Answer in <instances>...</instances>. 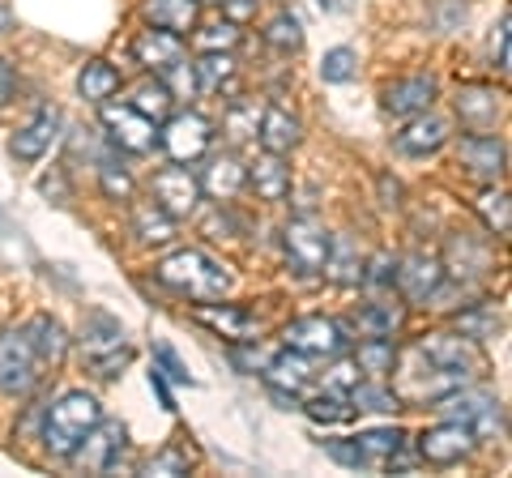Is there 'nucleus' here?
Returning a JSON list of instances; mask_svg holds the SVG:
<instances>
[{"instance_id":"58","label":"nucleus","mask_w":512,"mask_h":478,"mask_svg":"<svg viewBox=\"0 0 512 478\" xmlns=\"http://www.w3.org/2000/svg\"><path fill=\"white\" fill-rule=\"evenodd\" d=\"M0 227H5V218H0Z\"/></svg>"},{"instance_id":"18","label":"nucleus","mask_w":512,"mask_h":478,"mask_svg":"<svg viewBox=\"0 0 512 478\" xmlns=\"http://www.w3.org/2000/svg\"><path fill=\"white\" fill-rule=\"evenodd\" d=\"M500 111H504L500 94L487 90V86H461V90H457V116H461V124H466V129H474V133L495 129Z\"/></svg>"},{"instance_id":"23","label":"nucleus","mask_w":512,"mask_h":478,"mask_svg":"<svg viewBox=\"0 0 512 478\" xmlns=\"http://www.w3.org/2000/svg\"><path fill=\"white\" fill-rule=\"evenodd\" d=\"M56 111H39L35 120L26 124V129H18L13 133V141H9V154L13 158H22V163H35V158H43L47 154V146L56 141Z\"/></svg>"},{"instance_id":"30","label":"nucleus","mask_w":512,"mask_h":478,"mask_svg":"<svg viewBox=\"0 0 512 478\" xmlns=\"http://www.w3.org/2000/svg\"><path fill=\"white\" fill-rule=\"evenodd\" d=\"M133 231L146 239V244H167V239H175V218L158 201H141L133 210Z\"/></svg>"},{"instance_id":"12","label":"nucleus","mask_w":512,"mask_h":478,"mask_svg":"<svg viewBox=\"0 0 512 478\" xmlns=\"http://www.w3.org/2000/svg\"><path fill=\"white\" fill-rule=\"evenodd\" d=\"M440 402H444L440 410H448L453 419H461L474 436H491V432H500V427H504V410L487 393H461V389H453L448 397H440Z\"/></svg>"},{"instance_id":"56","label":"nucleus","mask_w":512,"mask_h":478,"mask_svg":"<svg viewBox=\"0 0 512 478\" xmlns=\"http://www.w3.org/2000/svg\"><path fill=\"white\" fill-rule=\"evenodd\" d=\"M316 5L325 9V13H342V9H350V5H355V0H316Z\"/></svg>"},{"instance_id":"40","label":"nucleus","mask_w":512,"mask_h":478,"mask_svg":"<svg viewBox=\"0 0 512 478\" xmlns=\"http://www.w3.org/2000/svg\"><path fill=\"white\" fill-rule=\"evenodd\" d=\"M303 410H308V419H316V423H346L350 414H355V406H346V397H338V393H320Z\"/></svg>"},{"instance_id":"29","label":"nucleus","mask_w":512,"mask_h":478,"mask_svg":"<svg viewBox=\"0 0 512 478\" xmlns=\"http://www.w3.org/2000/svg\"><path fill=\"white\" fill-rule=\"evenodd\" d=\"M244 175H248V171H244V163H239L235 154H218L214 163L205 167V184H201V188H210L214 197L227 201V197H235L239 188H244Z\"/></svg>"},{"instance_id":"14","label":"nucleus","mask_w":512,"mask_h":478,"mask_svg":"<svg viewBox=\"0 0 512 478\" xmlns=\"http://www.w3.org/2000/svg\"><path fill=\"white\" fill-rule=\"evenodd\" d=\"M124 427L120 423H94L90 427V436L77 444L73 449V457H77V466H86L90 474H103V470H111L120 461V453H124Z\"/></svg>"},{"instance_id":"11","label":"nucleus","mask_w":512,"mask_h":478,"mask_svg":"<svg viewBox=\"0 0 512 478\" xmlns=\"http://www.w3.org/2000/svg\"><path fill=\"white\" fill-rule=\"evenodd\" d=\"M457 163L466 167V175H474V180L495 184L508 167V146L500 137L470 133V137H461V146H457Z\"/></svg>"},{"instance_id":"24","label":"nucleus","mask_w":512,"mask_h":478,"mask_svg":"<svg viewBox=\"0 0 512 478\" xmlns=\"http://www.w3.org/2000/svg\"><path fill=\"white\" fill-rule=\"evenodd\" d=\"M141 18L158 30L184 35V30L197 26V0H146V5H141Z\"/></svg>"},{"instance_id":"6","label":"nucleus","mask_w":512,"mask_h":478,"mask_svg":"<svg viewBox=\"0 0 512 478\" xmlns=\"http://www.w3.org/2000/svg\"><path fill=\"white\" fill-rule=\"evenodd\" d=\"M282 248H286V261H291L295 274H303V278L325 274V257H329V231L320 227L316 218H295L291 227L282 231Z\"/></svg>"},{"instance_id":"4","label":"nucleus","mask_w":512,"mask_h":478,"mask_svg":"<svg viewBox=\"0 0 512 478\" xmlns=\"http://www.w3.org/2000/svg\"><path fill=\"white\" fill-rule=\"evenodd\" d=\"M39 368H43V359H39V350H35V342H30L26 329L0 333V393H9V397L30 393L43 376Z\"/></svg>"},{"instance_id":"47","label":"nucleus","mask_w":512,"mask_h":478,"mask_svg":"<svg viewBox=\"0 0 512 478\" xmlns=\"http://www.w3.org/2000/svg\"><path fill=\"white\" fill-rule=\"evenodd\" d=\"M99 171H103V188H107V197H128V193H133V180H128V175H124L120 167L103 163Z\"/></svg>"},{"instance_id":"22","label":"nucleus","mask_w":512,"mask_h":478,"mask_svg":"<svg viewBox=\"0 0 512 478\" xmlns=\"http://www.w3.org/2000/svg\"><path fill=\"white\" fill-rule=\"evenodd\" d=\"M248 175H244V180L256 188V197H261V201H282L286 193H291V167H286L282 163V154H261V158H256V163L252 167H244Z\"/></svg>"},{"instance_id":"1","label":"nucleus","mask_w":512,"mask_h":478,"mask_svg":"<svg viewBox=\"0 0 512 478\" xmlns=\"http://www.w3.org/2000/svg\"><path fill=\"white\" fill-rule=\"evenodd\" d=\"M158 282L180 291L188 299H222L231 291V274L227 265H218L214 257H205L197 248H184L158 265Z\"/></svg>"},{"instance_id":"50","label":"nucleus","mask_w":512,"mask_h":478,"mask_svg":"<svg viewBox=\"0 0 512 478\" xmlns=\"http://www.w3.org/2000/svg\"><path fill=\"white\" fill-rule=\"evenodd\" d=\"M491 56H495V69L508 73V13L500 18V30H495V39H491Z\"/></svg>"},{"instance_id":"48","label":"nucleus","mask_w":512,"mask_h":478,"mask_svg":"<svg viewBox=\"0 0 512 478\" xmlns=\"http://www.w3.org/2000/svg\"><path fill=\"white\" fill-rule=\"evenodd\" d=\"M227 133H231L235 141H248V137H256V116H248L244 107H235L231 116H227Z\"/></svg>"},{"instance_id":"13","label":"nucleus","mask_w":512,"mask_h":478,"mask_svg":"<svg viewBox=\"0 0 512 478\" xmlns=\"http://www.w3.org/2000/svg\"><path fill=\"white\" fill-rule=\"evenodd\" d=\"M444 278H448L444 274V261L431 257V252H410L406 261H397V274H393L397 291H402L410 304H427L431 291H436Z\"/></svg>"},{"instance_id":"8","label":"nucleus","mask_w":512,"mask_h":478,"mask_svg":"<svg viewBox=\"0 0 512 478\" xmlns=\"http://www.w3.org/2000/svg\"><path fill=\"white\" fill-rule=\"evenodd\" d=\"M282 342L286 350H299V355H338L346 338L338 321H329V316H299V321L282 329Z\"/></svg>"},{"instance_id":"26","label":"nucleus","mask_w":512,"mask_h":478,"mask_svg":"<svg viewBox=\"0 0 512 478\" xmlns=\"http://www.w3.org/2000/svg\"><path fill=\"white\" fill-rule=\"evenodd\" d=\"M265 376L274 389L299 393V389L312 385V363H308V355H299V350H282V355H274L265 363Z\"/></svg>"},{"instance_id":"49","label":"nucleus","mask_w":512,"mask_h":478,"mask_svg":"<svg viewBox=\"0 0 512 478\" xmlns=\"http://www.w3.org/2000/svg\"><path fill=\"white\" fill-rule=\"evenodd\" d=\"M355 385H359V368H355V359L338 363V368H333V376H329V393H342V389H355Z\"/></svg>"},{"instance_id":"9","label":"nucleus","mask_w":512,"mask_h":478,"mask_svg":"<svg viewBox=\"0 0 512 478\" xmlns=\"http://www.w3.org/2000/svg\"><path fill=\"white\" fill-rule=\"evenodd\" d=\"M103 124L111 129V141L128 154H146L154 146V120L141 116L133 103H103Z\"/></svg>"},{"instance_id":"10","label":"nucleus","mask_w":512,"mask_h":478,"mask_svg":"<svg viewBox=\"0 0 512 478\" xmlns=\"http://www.w3.org/2000/svg\"><path fill=\"white\" fill-rule=\"evenodd\" d=\"M150 193H154V201L163 205V210L171 214V218H184V214H192L197 210V201H201V180L192 175L188 167H163L150 180Z\"/></svg>"},{"instance_id":"3","label":"nucleus","mask_w":512,"mask_h":478,"mask_svg":"<svg viewBox=\"0 0 512 478\" xmlns=\"http://www.w3.org/2000/svg\"><path fill=\"white\" fill-rule=\"evenodd\" d=\"M82 355H86L94 376H103V380L120 376V368L133 359V350L124 346V325L116 321V316H107V312H90L86 316V325H82Z\"/></svg>"},{"instance_id":"55","label":"nucleus","mask_w":512,"mask_h":478,"mask_svg":"<svg viewBox=\"0 0 512 478\" xmlns=\"http://www.w3.org/2000/svg\"><path fill=\"white\" fill-rule=\"evenodd\" d=\"M13 86H18V82H13V69L5 65V60H0V107L13 99Z\"/></svg>"},{"instance_id":"45","label":"nucleus","mask_w":512,"mask_h":478,"mask_svg":"<svg viewBox=\"0 0 512 478\" xmlns=\"http://www.w3.org/2000/svg\"><path fill=\"white\" fill-rule=\"evenodd\" d=\"M146 474H188V453H180V449H163L158 457H150Z\"/></svg>"},{"instance_id":"51","label":"nucleus","mask_w":512,"mask_h":478,"mask_svg":"<svg viewBox=\"0 0 512 478\" xmlns=\"http://www.w3.org/2000/svg\"><path fill=\"white\" fill-rule=\"evenodd\" d=\"M256 5L261 0H222V13H227V22H248V18H256Z\"/></svg>"},{"instance_id":"38","label":"nucleus","mask_w":512,"mask_h":478,"mask_svg":"<svg viewBox=\"0 0 512 478\" xmlns=\"http://www.w3.org/2000/svg\"><path fill=\"white\" fill-rule=\"evenodd\" d=\"M474 205H478V218L487 222V231H491V235H500V239H508V231H512L508 193H483V197H478Z\"/></svg>"},{"instance_id":"46","label":"nucleus","mask_w":512,"mask_h":478,"mask_svg":"<svg viewBox=\"0 0 512 478\" xmlns=\"http://www.w3.org/2000/svg\"><path fill=\"white\" fill-rule=\"evenodd\" d=\"M154 359L163 363V372L175 380V385H192V376H188V368L180 363V355H175L171 346H154Z\"/></svg>"},{"instance_id":"20","label":"nucleus","mask_w":512,"mask_h":478,"mask_svg":"<svg viewBox=\"0 0 512 478\" xmlns=\"http://www.w3.org/2000/svg\"><path fill=\"white\" fill-rule=\"evenodd\" d=\"M192 316H197L201 325H210L214 333H222V338H231V342H252L256 329H261L252 312L235 308V304H222V308H218V304H201Z\"/></svg>"},{"instance_id":"43","label":"nucleus","mask_w":512,"mask_h":478,"mask_svg":"<svg viewBox=\"0 0 512 478\" xmlns=\"http://www.w3.org/2000/svg\"><path fill=\"white\" fill-rule=\"evenodd\" d=\"M393 274H397V261L389 257V252H376V257L372 261H367V269H363V286H367V291H389V286H393Z\"/></svg>"},{"instance_id":"52","label":"nucleus","mask_w":512,"mask_h":478,"mask_svg":"<svg viewBox=\"0 0 512 478\" xmlns=\"http://www.w3.org/2000/svg\"><path fill=\"white\" fill-rule=\"evenodd\" d=\"M329 457H333V461H342V466L363 470V457H359V449H355V440H350V444H338V440H333V444H329Z\"/></svg>"},{"instance_id":"25","label":"nucleus","mask_w":512,"mask_h":478,"mask_svg":"<svg viewBox=\"0 0 512 478\" xmlns=\"http://www.w3.org/2000/svg\"><path fill=\"white\" fill-rule=\"evenodd\" d=\"M355 449L363 457V470L372 466V470H384L389 466V457H397L406 449V436L397 432V427H372V432H363L355 436Z\"/></svg>"},{"instance_id":"39","label":"nucleus","mask_w":512,"mask_h":478,"mask_svg":"<svg viewBox=\"0 0 512 478\" xmlns=\"http://www.w3.org/2000/svg\"><path fill=\"white\" fill-rule=\"evenodd\" d=\"M500 316L491 308H474V312H457V333H466L470 342H483V338H495L500 333Z\"/></svg>"},{"instance_id":"7","label":"nucleus","mask_w":512,"mask_h":478,"mask_svg":"<svg viewBox=\"0 0 512 478\" xmlns=\"http://www.w3.org/2000/svg\"><path fill=\"white\" fill-rule=\"evenodd\" d=\"M210 141H214V129L205 116H197V111H180V116H171L167 129H163V150L171 154V163H192V158H201L210 150Z\"/></svg>"},{"instance_id":"2","label":"nucleus","mask_w":512,"mask_h":478,"mask_svg":"<svg viewBox=\"0 0 512 478\" xmlns=\"http://www.w3.org/2000/svg\"><path fill=\"white\" fill-rule=\"evenodd\" d=\"M103 419V406L94 402L90 393L82 389H73V393H64L60 402L47 410V423H43V444H47V453H56V457H73V449L90 436V427Z\"/></svg>"},{"instance_id":"42","label":"nucleus","mask_w":512,"mask_h":478,"mask_svg":"<svg viewBox=\"0 0 512 478\" xmlns=\"http://www.w3.org/2000/svg\"><path fill=\"white\" fill-rule=\"evenodd\" d=\"M359 410H402V397H397L393 389H384V385H355V397H350Z\"/></svg>"},{"instance_id":"37","label":"nucleus","mask_w":512,"mask_h":478,"mask_svg":"<svg viewBox=\"0 0 512 478\" xmlns=\"http://www.w3.org/2000/svg\"><path fill=\"white\" fill-rule=\"evenodd\" d=\"M265 43L274 47V52H282V56L299 52L303 47V26H299L295 13H278V18L265 26Z\"/></svg>"},{"instance_id":"33","label":"nucleus","mask_w":512,"mask_h":478,"mask_svg":"<svg viewBox=\"0 0 512 478\" xmlns=\"http://www.w3.org/2000/svg\"><path fill=\"white\" fill-rule=\"evenodd\" d=\"M77 90H82V99H90V103H107L111 94L120 90V73L111 69L107 60H90L82 77H77Z\"/></svg>"},{"instance_id":"5","label":"nucleus","mask_w":512,"mask_h":478,"mask_svg":"<svg viewBox=\"0 0 512 478\" xmlns=\"http://www.w3.org/2000/svg\"><path fill=\"white\" fill-rule=\"evenodd\" d=\"M414 350H419L436 372H448V376L470 380V376L483 372V355H478V346L466 338V333H427Z\"/></svg>"},{"instance_id":"31","label":"nucleus","mask_w":512,"mask_h":478,"mask_svg":"<svg viewBox=\"0 0 512 478\" xmlns=\"http://www.w3.org/2000/svg\"><path fill=\"white\" fill-rule=\"evenodd\" d=\"M406 321V308L397 304V299H376V304H367L359 312V325L372 333V338H393L397 329H402Z\"/></svg>"},{"instance_id":"34","label":"nucleus","mask_w":512,"mask_h":478,"mask_svg":"<svg viewBox=\"0 0 512 478\" xmlns=\"http://www.w3.org/2000/svg\"><path fill=\"white\" fill-rule=\"evenodd\" d=\"M192 73H197V90L218 94V90L235 77V60H231L227 52H205L197 65H192Z\"/></svg>"},{"instance_id":"32","label":"nucleus","mask_w":512,"mask_h":478,"mask_svg":"<svg viewBox=\"0 0 512 478\" xmlns=\"http://www.w3.org/2000/svg\"><path fill=\"white\" fill-rule=\"evenodd\" d=\"M133 107L141 111V116H150V120H167L171 107H175V94L167 90L163 77H146V82L133 86Z\"/></svg>"},{"instance_id":"41","label":"nucleus","mask_w":512,"mask_h":478,"mask_svg":"<svg viewBox=\"0 0 512 478\" xmlns=\"http://www.w3.org/2000/svg\"><path fill=\"white\" fill-rule=\"evenodd\" d=\"M355 73H359V56L350 52V47H333V52H325V60H320V77H325V82H350Z\"/></svg>"},{"instance_id":"15","label":"nucleus","mask_w":512,"mask_h":478,"mask_svg":"<svg viewBox=\"0 0 512 478\" xmlns=\"http://www.w3.org/2000/svg\"><path fill=\"white\" fill-rule=\"evenodd\" d=\"M474 449V432L461 419L453 423H440L431 427V432L419 436V457L431 461V466H448V461H461Z\"/></svg>"},{"instance_id":"19","label":"nucleus","mask_w":512,"mask_h":478,"mask_svg":"<svg viewBox=\"0 0 512 478\" xmlns=\"http://www.w3.org/2000/svg\"><path fill=\"white\" fill-rule=\"evenodd\" d=\"M487 265H491V248L483 244V239H474L466 231L448 239V265H444V274H453L457 282H470L478 274H487Z\"/></svg>"},{"instance_id":"17","label":"nucleus","mask_w":512,"mask_h":478,"mask_svg":"<svg viewBox=\"0 0 512 478\" xmlns=\"http://www.w3.org/2000/svg\"><path fill=\"white\" fill-rule=\"evenodd\" d=\"M444 141H448V124L440 116H431V111H419V116L393 137V146L406 158H427V154H436Z\"/></svg>"},{"instance_id":"44","label":"nucleus","mask_w":512,"mask_h":478,"mask_svg":"<svg viewBox=\"0 0 512 478\" xmlns=\"http://www.w3.org/2000/svg\"><path fill=\"white\" fill-rule=\"evenodd\" d=\"M197 43L205 47V52H231V47L239 43V30H235V22H214V26H205L201 35H197Z\"/></svg>"},{"instance_id":"28","label":"nucleus","mask_w":512,"mask_h":478,"mask_svg":"<svg viewBox=\"0 0 512 478\" xmlns=\"http://www.w3.org/2000/svg\"><path fill=\"white\" fill-rule=\"evenodd\" d=\"M26 333H30V342H35L43 363H60L64 350H69V333H64V325L56 316H35V321L26 325Z\"/></svg>"},{"instance_id":"16","label":"nucleus","mask_w":512,"mask_h":478,"mask_svg":"<svg viewBox=\"0 0 512 478\" xmlns=\"http://www.w3.org/2000/svg\"><path fill=\"white\" fill-rule=\"evenodd\" d=\"M431 103H436V77H427V73L402 77V82L384 86L380 94V107L389 116H419V111H431Z\"/></svg>"},{"instance_id":"21","label":"nucleus","mask_w":512,"mask_h":478,"mask_svg":"<svg viewBox=\"0 0 512 478\" xmlns=\"http://www.w3.org/2000/svg\"><path fill=\"white\" fill-rule=\"evenodd\" d=\"M133 56H137L146 69L163 73V69H171V65H175V60H184V43H180V35H171V30L150 26V30H141V35H137Z\"/></svg>"},{"instance_id":"54","label":"nucleus","mask_w":512,"mask_h":478,"mask_svg":"<svg viewBox=\"0 0 512 478\" xmlns=\"http://www.w3.org/2000/svg\"><path fill=\"white\" fill-rule=\"evenodd\" d=\"M150 389L158 393V402H163V410H175V397H171V389H167V380H163V372H150Z\"/></svg>"},{"instance_id":"36","label":"nucleus","mask_w":512,"mask_h":478,"mask_svg":"<svg viewBox=\"0 0 512 478\" xmlns=\"http://www.w3.org/2000/svg\"><path fill=\"white\" fill-rule=\"evenodd\" d=\"M393 363H397V346H393L389 338H367V342L355 350V368L367 372V376L393 372Z\"/></svg>"},{"instance_id":"35","label":"nucleus","mask_w":512,"mask_h":478,"mask_svg":"<svg viewBox=\"0 0 512 478\" xmlns=\"http://www.w3.org/2000/svg\"><path fill=\"white\" fill-rule=\"evenodd\" d=\"M325 274H329L333 282H342V286H355V282L363 278V261H355V244H350V239H338V244L329 239Z\"/></svg>"},{"instance_id":"53","label":"nucleus","mask_w":512,"mask_h":478,"mask_svg":"<svg viewBox=\"0 0 512 478\" xmlns=\"http://www.w3.org/2000/svg\"><path fill=\"white\" fill-rule=\"evenodd\" d=\"M231 359L239 363V368H265V363H269V355H265L261 346H256V338H252V346H248V350H235Z\"/></svg>"},{"instance_id":"57","label":"nucleus","mask_w":512,"mask_h":478,"mask_svg":"<svg viewBox=\"0 0 512 478\" xmlns=\"http://www.w3.org/2000/svg\"><path fill=\"white\" fill-rule=\"evenodd\" d=\"M9 26H13V13H9L5 5H0V35H5V30H9Z\"/></svg>"},{"instance_id":"27","label":"nucleus","mask_w":512,"mask_h":478,"mask_svg":"<svg viewBox=\"0 0 512 478\" xmlns=\"http://www.w3.org/2000/svg\"><path fill=\"white\" fill-rule=\"evenodd\" d=\"M261 146L269 150V154H286V150H295L299 146V120L295 116H286L282 107H265V116H261Z\"/></svg>"}]
</instances>
